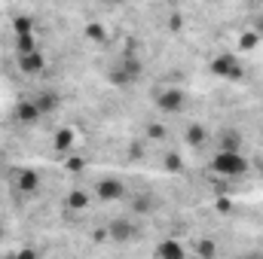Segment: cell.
<instances>
[{
    "instance_id": "cell-22",
    "label": "cell",
    "mask_w": 263,
    "mask_h": 259,
    "mask_svg": "<svg viewBox=\"0 0 263 259\" xmlns=\"http://www.w3.org/2000/svg\"><path fill=\"white\" fill-rule=\"evenodd\" d=\"M165 168H168V171H181V168H184V159H181L178 153H172V156L165 159Z\"/></svg>"
},
{
    "instance_id": "cell-17",
    "label": "cell",
    "mask_w": 263,
    "mask_h": 259,
    "mask_svg": "<svg viewBox=\"0 0 263 259\" xmlns=\"http://www.w3.org/2000/svg\"><path fill=\"white\" fill-rule=\"evenodd\" d=\"M196 253H199V259H214L217 256V244H214L211 238H202L196 244Z\"/></svg>"
},
{
    "instance_id": "cell-10",
    "label": "cell",
    "mask_w": 263,
    "mask_h": 259,
    "mask_svg": "<svg viewBox=\"0 0 263 259\" xmlns=\"http://www.w3.org/2000/svg\"><path fill=\"white\" fill-rule=\"evenodd\" d=\"M220 153H242V137H239V131H223L220 134V146H217Z\"/></svg>"
},
{
    "instance_id": "cell-2",
    "label": "cell",
    "mask_w": 263,
    "mask_h": 259,
    "mask_svg": "<svg viewBox=\"0 0 263 259\" xmlns=\"http://www.w3.org/2000/svg\"><path fill=\"white\" fill-rule=\"evenodd\" d=\"M208 70H211L214 76H220V79H239V76H242V61H239V55H233V52H220V55L211 58Z\"/></svg>"
},
{
    "instance_id": "cell-23",
    "label": "cell",
    "mask_w": 263,
    "mask_h": 259,
    "mask_svg": "<svg viewBox=\"0 0 263 259\" xmlns=\"http://www.w3.org/2000/svg\"><path fill=\"white\" fill-rule=\"evenodd\" d=\"M147 134H150V137H162L165 131H162V125H150V128H147Z\"/></svg>"
},
{
    "instance_id": "cell-12",
    "label": "cell",
    "mask_w": 263,
    "mask_h": 259,
    "mask_svg": "<svg viewBox=\"0 0 263 259\" xmlns=\"http://www.w3.org/2000/svg\"><path fill=\"white\" fill-rule=\"evenodd\" d=\"M12 31H15V37H31V34H34V18L15 15V18H12Z\"/></svg>"
},
{
    "instance_id": "cell-14",
    "label": "cell",
    "mask_w": 263,
    "mask_h": 259,
    "mask_svg": "<svg viewBox=\"0 0 263 259\" xmlns=\"http://www.w3.org/2000/svg\"><path fill=\"white\" fill-rule=\"evenodd\" d=\"M55 149H62V153L73 149V131L70 128H59L55 131Z\"/></svg>"
},
{
    "instance_id": "cell-24",
    "label": "cell",
    "mask_w": 263,
    "mask_h": 259,
    "mask_svg": "<svg viewBox=\"0 0 263 259\" xmlns=\"http://www.w3.org/2000/svg\"><path fill=\"white\" fill-rule=\"evenodd\" d=\"M251 259H263V256H251Z\"/></svg>"
},
{
    "instance_id": "cell-20",
    "label": "cell",
    "mask_w": 263,
    "mask_h": 259,
    "mask_svg": "<svg viewBox=\"0 0 263 259\" xmlns=\"http://www.w3.org/2000/svg\"><path fill=\"white\" fill-rule=\"evenodd\" d=\"M86 37H89V40H95V43H104V40H107L104 28H101V25H95V21H92V25H86Z\"/></svg>"
},
{
    "instance_id": "cell-16",
    "label": "cell",
    "mask_w": 263,
    "mask_h": 259,
    "mask_svg": "<svg viewBox=\"0 0 263 259\" xmlns=\"http://www.w3.org/2000/svg\"><path fill=\"white\" fill-rule=\"evenodd\" d=\"M15 49H18V55L37 52V37H34V34H31V37H15Z\"/></svg>"
},
{
    "instance_id": "cell-11",
    "label": "cell",
    "mask_w": 263,
    "mask_h": 259,
    "mask_svg": "<svg viewBox=\"0 0 263 259\" xmlns=\"http://www.w3.org/2000/svg\"><path fill=\"white\" fill-rule=\"evenodd\" d=\"M34 104H37V107H40V113L46 116V113H52V110L59 107V95H55V92H40V95L34 98Z\"/></svg>"
},
{
    "instance_id": "cell-19",
    "label": "cell",
    "mask_w": 263,
    "mask_h": 259,
    "mask_svg": "<svg viewBox=\"0 0 263 259\" xmlns=\"http://www.w3.org/2000/svg\"><path fill=\"white\" fill-rule=\"evenodd\" d=\"M257 43H260V34H257V31H245V34L239 37V49H245V52L254 49Z\"/></svg>"
},
{
    "instance_id": "cell-18",
    "label": "cell",
    "mask_w": 263,
    "mask_h": 259,
    "mask_svg": "<svg viewBox=\"0 0 263 259\" xmlns=\"http://www.w3.org/2000/svg\"><path fill=\"white\" fill-rule=\"evenodd\" d=\"M86 204H89V195L83 192V189H73V192L67 195V207L70 210H83Z\"/></svg>"
},
{
    "instance_id": "cell-25",
    "label": "cell",
    "mask_w": 263,
    "mask_h": 259,
    "mask_svg": "<svg viewBox=\"0 0 263 259\" xmlns=\"http://www.w3.org/2000/svg\"><path fill=\"white\" fill-rule=\"evenodd\" d=\"M0 235H3V232H0Z\"/></svg>"
},
{
    "instance_id": "cell-15",
    "label": "cell",
    "mask_w": 263,
    "mask_h": 259,
    "mask_svg": "<svg viewBox=\"0 0 263 259\" xmlns=\"http://www.w3.org/2000/svg\"><path fill=\"white\" fill-rule=\"evenodd\" d=\"M150 210H153L150 195H132V213H150Z\"/></svg>"
},
{
    "instance_id": "cell-3",
    "label": "cell",
    "mask_w": 263,
    "mask_h": 259,
    "mask_svg": "<svg viewBox=\"0 0 263 259\" xmlns=\"http://www.w3.org/2000/svg\"><path fill=\"white\" fill-rule=\"evenodd\" d=\"M135 235H138V226H135V220H129V217H117V220L107 223V238L114 244H132Z\"/></svg>"
},
{
    "instance_id": "cell-21",
    "label": "cell",
    "mask_w": 263,
    "mask_h": 259,
    "mask_svg": "<svg viewBox=\"0 0 263 259\" xmlns=\"http://www.w3.org/2000/svg\"><path fill=\"white\" fill-rule=\"evenodd\" d=\"M6 259H40V256H37L34 247H18V250H12Z\"/></svg>"
},
{
    "instance_id": "cell-8",
    "label": "cell",
    "mask_w": 263,
    "mask_h": 259,
    "mask_svg": "<svg viewBox=\"0 0 263 259\" xmlns=\"http://www.w3.org/2000/svg\"><path fill=\"white\" fill-rule=\"evenodd\" d=\"M153 256L156 259H187V250H184V244H181L178 238H162V241L156 244Z\"/></svg>"
},
{
    "instance_id": "cell-9",
    "label": "cell",
    "mask_w": 263,
    "mask_h": 259,
    "mask_svg": "<svg viewBox=\"0 0 263 259\" xmlns=\"http://www.w3.org/2000/svg\"><path fill=\"white\" fill-rule=\"evenodd\" d=\"M46 67V58H43V52L37 49V52H31V55H18V70L22 73H28V76H34V73H40Z\"/></svg>"
},
{
    "instance_id": "cell-4",
    "label": "cell",
    "mask_w": 263,
    "mask_h": 259,
    "mask_svg": "<svg viewBox=\"0 0 263 259\" xmlns=\"http://www.w3.org/2000/svg\"><path fill=\"white\" fill-rule=\"evenodd\" d=\"M184 92L181 89H162L159 95H156V107L162 110V113H181L184 110Z\"/></svg>"
},
{
    "instance_id": "cell-13",
    "label": "cell",
    "mask_w": 263,
    "mask_h": 259,
    "mask_svg": "<svg viewBox=\"0 0 263 259\" xmlns=\"http://www.w3.org/2000/svg\"><path fill=\"white\" fill-rule=\"evenodd\" d=\"M205 140H208L205 128L199 122H190V128H187V146H205Z\"/></svg>"
},
{
    "instance_id": "cell-7",
    "label": "cell",
    "mask_w": 263,
    "mask_h": 259,
    "mask_svg": "<svg viewBox=\"0 0 263 259\" xmlns=\"http://www.w3.org/2000/svg\"><path fill=\"white\" fill-rule=\"evenodd\" d=\"M95 195H98L101 201H120V198H126V186H123L120 180L107 177V180H98V186H95Z\"/></svg>"
},
{
    "instance_id": "cell-6",
    "label": "cell",
    "mask_w": 263,
    "mask_h": 259,
    "mask_svg": "<svg viewBox=\"0 0 263 259\" xmlns=\"http://www.w3.org/2000/svg\"><path fill=\"white\" fill-rule=\"evenodd\" d=\"M15 189L22 195H37V189H40V174L34 168H18L15 171Z\"/></svg>"
},
{
    "instance_id": "cell-1",
    "label": "cell",
    "mask_w": 263,
    "mask_h": 259,
    "mask_svg": "<svg viewBox=\"0 0 263 259\" xmlns=\"http://www.w3.org/2000/svg\"><path fill=\"white\" fill-rule=\"evenodd\" d=\"M248 159L242 156V153H214V159H211V171L217 174V177H223V180H239V177H245L248 174Z\"/></svg>"
},
{
    "instance_id": "cell-5",
    "label": "cell",
    "mask_w": 263,
    "mask_h": 259,
    "mask_svg": "<svg viewBox=\"0 0 263 259\" xmlns=\"http://www.w3.org/2000/svg\"><path fill=\"white\" fill-rule=\"evenodd\" d=\"M12 116H15V122H18V125H37V122L43 119V113H40V107L34 104V98H25V101H18Z\"/></svg>"
}]
</instances>
